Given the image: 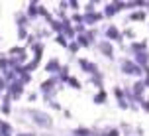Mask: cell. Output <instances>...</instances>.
Instances as JSON below:
<instances>
[{
	"label": "cell",
	"instance_id": "obj_1",
	"mask_svg": "<svg viewBox=\"0 0 149 136\" xmlns=\"http://www.w3.org/2000/svg\"><path fill=\"white\" fill-rule=\"evenodd\" d=\"M33 118H36L39 124H43V126H49L51 124V118L47 116V114H41V113H33Z\"/></svg>",
	"mask_w": 149,
	"mask_h": 136
},
{
	"label": "cell",
	"instance_id": "obj_2",
	"mask_svg": "<svg viewBox=\"0 0 149 136\" xmlns=\"http://www.w3.org/2000/svg\"><path fill=\"white\" fill-rule=\"evenodd\" d=\"M20 136H33V134H20Z\"/></svg>",
	"mask_w": 149,
	"mask_h": 136
}]
</instances>
